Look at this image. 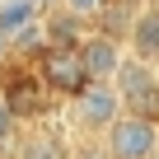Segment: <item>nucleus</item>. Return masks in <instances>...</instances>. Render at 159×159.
Segmentation results:
<instances>
[{
    "label": "nucleus",
    "mask_w": 159,
    "mask_h": 159,
    "mask_svg": "<svg viewBox=\"0 0 159 159\" xmlns=\"http://www.w3.org/2000/svg\"><path fill=\"white\" fill-rule=\"evenodd\" d=\"M112 89L122 98V112H136V117H150L159 122V66L140 61V56H122L117 75H112Z\"/></svg>",
    "instance_id": "1"
},
{
    "label": "nucleus",
    "mask_w": 159,
    "mask_h": 159,
    "mask_svg": "<svg viewBox=\"0 0 159 159\" xmlns=\"http://www.w3.org/2000/svg\"><path fill=\"white\" fill-rule=\"evenodd\" d=\"M117 117H122V98L112 89V80H89V84L70 98V122L84 136H103Z\"/></svg>",
    "instance_id": "2"
},
{
    "label": "nucleus",
    "mask_w": 159,
    "mask_h": 159,
    "mask_svg": "<svg viewBox=\"0 0 159 159\" xmlns=\"http://www.w3.org/2000/svg\"><path fill=\"white\" fill-rule=\"evenodd\" d=\"M98 140H103L108 159H150L159 150V122L136 117V112H122Z\"/></svg>",
    "instance_id": "3"
},
{
    "label": "nucleus",
    "mask_w": 159,
    "mask_h": 159,
    "mask_svg": "<svg viewBox=\"0 0 159 159\" xmlns=\"http://www.w3.org/2000/svg\"><path fill=\"white\" fill-rule=\"evenodd\" d=\"M38 75H42V84L56 98H75L80 89L89 84L84 61H80V47H61V42H47L38 52Z\"/></svg>",
    "instance_id": "4"
},
{
    "label": "nucleus",
    "mask_w": 159,
    "mask_h": 159,
    "mask_svg": "<svg viewBox=\"0 0 159 159\" xmlns=\"http://www.w3.org/2000/svg\"><path fill=\"white\" fill-rule=\"evenodd\" d=\"M0 98L14 108L19 122H47V112H52V89L42 84V75H33V70H19V84H5Z\"/></svg>",
    "instance_id": "5"
},
{
    "label": "nucleus",
    "mask_w": 159,
    "mask_h": 159,
    "mask_svg": "<svg viewBox=\"0 0 159 159\" xmlns=\"http://www.w3.org/2000/svg\"><path fill=\"white\" fill-rule=\"evenodd\" d=\"M122 56H126V42H117V38H108L98 28L84 33V42H80V61H84L89 80H112L117 66H122Z\"/></svg>",
    "instance_id": "6"
},
{
    "label": "nucleus",
    "mask_w": 159,
    "mask_h": 159,
    "mask_svg": "<svg viewBox=\"0 0 159 159\" xmlns=\"http://www.w3.org/2000/svg\"><path fill=\"white\" fill-rule=\"evenodd\" d=\"M126 52L150 61V66H159V0H150V5L136 10V19L126 28Z\"/></svg>",
    "instance_id": "7"
},
{
    "label": "nucleus",
    "mask_w": 159,
    "mask_h": 159,
    "mask_svg": "<svg viewBox=\"0 0 159 159\" xmlns=\"http://www.w3.org/2000/svg\"><path fill=\"white\" fill-rule=\"evenodd\" d=\"M14 159H70V145H66L56 131L28 122L24 136H19V145H14Z\"/></svg>",
    "instance_id": "8"
},
{
    "label": "nucleus",
    "mask_w": 159,
    "mask_h": 159,
    "mask_svg": "<svg viewBox=\"0 0 159 159\" xmlns=\"http://www.w3.org/2000/svg\"><path fill=\"white\" fill-rule=\"evenodd\" d=\"M84 24H89V19H80L75 10L56 5V10L47 14L42 33H47V42H61V47H80V42H84Z\"/></svg>",
    "instance_id": "9"
},
{
    "label": "nucleus",
    "mask_w": 159,
    "mask_h": 159,
    "mask_svg": "<svg viewBox=\"0 0 159 159\" xmlns=\"http://www.w3.org/2000/svg\"><path fill=\"white\" fill-rule=\"evenodd\" d=\"M24 126H28V122H19V117H14V108L0 98V154H10V159H14V145H19Z\"/></svg>",
    "instance_id": "10"
},
{
    "label": "nucleus",
    "mask_w": 159,
    "mask_h": 159,
    "mask_svg": "<svg viewBox=\"0 0 159 159\" xmlns=\"http://www.w3.org/2000/svg\"><path fill=\"white\" fill-rule=\"evenodd\" d=\"M70 159H108V150H103L98 136H84L80 145H70Z\"/></svg>",
    "instance_id": "11"
},
{
    "label": "nucleus",
    "mask_w": 159,
    "mask_h": 159,
    "mask_svg": "<svg viewBox=\"0 0 159 159\" xmlns=\"http://www.w3.org/2000/svg\"><path fill=\"white\" fill-rule=\"evenodd\" d=\"M56 5H66V10H75L80 19H94V14L103 10V0H56Z\"/></svg>",
    "instance_id": "12"
},
{
    "label": "nucleus",
    "mask_w": 159,
    "mask_h": 159,
    "mask_svg": "<svg viewBox=\"0 0 159 159\" xmlns=\"http://www.w3.org/2000/svg\"><path fill=\"white\" fill-rule=\"evenodd\" d=\"M33 5H52V0H33Z\"/></svg>",
    "instance_id": "13"
},
{
    "label": "nucleus",
    "mask_w": 159,
    "mask_h": 159,
    "mask_svg": "<svg viewBox=\"0 0 159 159\" xmlns=\"http://www.w3.org/2000/svg\"><path fill=\"white\" fill-rule=\"evenodd\" d=\"M150 159H159V150H154V154H150Z\"/></svg>",
    "instance_id": "14"
},
{
    "label": "nucleus",
    "mask_w": 159,
    "mask_h": 159,
    "mask_svg": "<svg viewBox=\"0 0 159 159\" xmlns=\"http://www.w3.org/2000/svg\"><path fill=\"white\" fill-rule=\"evenodd\" d=\"M0 159H10V154H0Z\"/></svg>",
    "instance_id": "15"
}]
</instances>
